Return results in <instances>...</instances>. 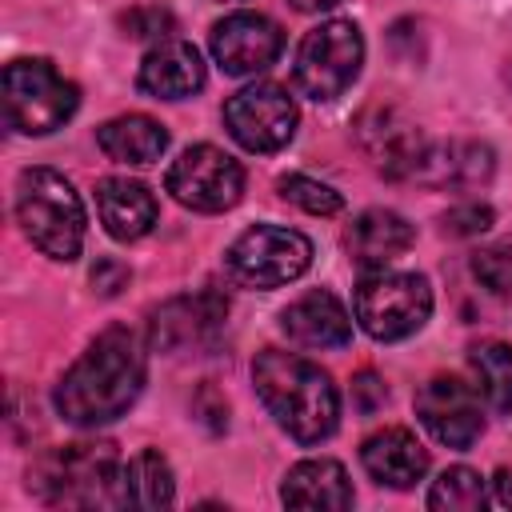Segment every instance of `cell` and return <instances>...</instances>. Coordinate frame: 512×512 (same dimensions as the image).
Masks as SVG:
<instances>
[{
    "label": "cell",
    "mask_w": 512,
    "mask_h": 512,
    "mask_svg": "<svg viewBox=\"0 0 512 512\" xmlns=\"http://www.w3.org/2000/svg\"><path fill=\"white\" fill-rule=\"evenodd\" d=\"M144 388V348L136 332L108 328L56 384V412L76 428H96L132 408Z\"/></svg>",
    "instance_id": "6da1fadb"
},
{
    "label": "cell",
    "mask_w": 512,
    "mask_h": 512,
    "mask_svg": "<svg viewBox=\"0 0 512 512\" xmlns=\"http://www.w3.org/2000/svg\"><path fill=\"white\" fill-rule=\"evenodd\" d=\"M252 380L256 392L264 400V408L272 412V420L296 440V444H320L336 432V416H340V396L332 376L296 356V352H260L252 364Z\"/></svg>",
    "instance_id": "7a4b0ae2"
},
{
    "label": "cell",
    "mask_w": 512,
    "mask_h": 512,
    "mask_svg": "<svg viewBox=\"0 0 512 512\" xmlns=\"http://www.w3.org/2000/svg\"><path fill=\"white\" fill-rule=\"evenodd\" d=\"M16 220L52 260H76L84 248V204L56 168H24L16 180Z\"/></svg>",
    "instance_id": "3957f363"
},
{
    "label": "cell",
    "mask_w": 512,
    "mask_h": 512,
    "mask_svg": "<svg viewBox=\"0 0 512 512\" xmlns=\"http://www.w3.org/2000/svg\"><path fill=\"white\" fill-rule=\"evenodd\" d=\"M80 108V88L48 60H12L4 68V120L12 132L48 136Z\"/></svg>",
    "instance_id": "277c9868"
},
{
    "label": "cell",
    "mask_w": 512,
    "mask_h": 512,
    "mask_svg": "<svg viewBox=\"0 0 512 512\" xmlns=\"http://www.w3.org/2000/svg\"><path fill=\"white\" fill-rule=\"evenodd\" d=\"M360 64H364L360 28L352 20H324L320 28H312L300 40L292 80H296L300 96L328 104L352 88V80L360 76Z\"/></svg>",
    "instance_id": "5b68a950"
},
{
    "label": "cell",
    "mask_w": 512,
    "mask_h": 512,
    "mask_svg": "<svg viewBox=\"0 0 512 512\" xmlns=\"http://www.w3.org/2000/svg\"><path fill=\"white\" fill-rule=\"evenodd\" d=\"M432 316V288L416 272H372L356 288V320L372 340H404Z\"/></svg>",
    "instance_id": "8992f818"
},
{
    "label": "cell",
    "mask_w": 512,
    "mask_h": 512,
    "mask_svg": "<svg viewBox=\"0 0 512 512\" xmlns=\"http://www.w3.org/2000/svg\"><path fill=\"white\" fill-rule=\"evenodd\" d=\"M312 264V240L296 228L256 224L228 248V272L244 288H280L304 276Z\"/></svg>",
    "instance_id": "52a82bcc"
},
{
    "label": "cell",
    "mask_w": 512,
    "mask_h": 512,
    "mask_svg": "<svg viewBox=\"0 0 512 512\" xmlns=\"http://www.w3.org/2000/svg\"><path fill=\"white\" fill-rule=\"evenodd\" d=\"M120 464L108 440L96 444H64L40 460L36 480H28L48 504H92L104 488H116Z\"/></svg>",
    "instance_id": "ba28073f"
},
{
    "label": "cell",
    "mask_w": 512,
    "mask_h": 512,
    "mask_svg": "<svg viewBox=\"0 0 512 512\" xmlns=\"http://www.w3.org/2000/svg\"><path fill=\"white\" fill-rule=\"evenodd\" d=\"M164 188L192 212H224L244 192V168L216 144H192L168 164Z\"/></svg>",
    "instance_id": "9c48e42d"
},
{
    "label": "cell",
    "mask_w": 512,
    "mask_h": 512,
    "mask_svg": "<svg viewBox=\"0 0 512 512\" xmlns=\"http://www.w3.org/2000/svg\"><path fill=\"white\" fill-rule=\"evenodd\" d=\"M224 124H228V132H232V140L240 148H248V152H276L296 132V104H292V96L280 84L260 80V84L240 88L224 104Z\"/></svg>",
    "instance_id": "30bf717a"
},
{
    "label": "cell",
    "mask_w": 512,
    "mask_h": 512,
    "mask_svg": "<svg viewBox=\"0 0 512 512\" xmlns=\"http://www.w3.org/2000/svg\"><path fill=\"white\" fill-rule=\"evenodd\" d=\"M284 32L260 12H232L212 28V56L228 76H256L276 64Z\"/></svg>",
    "instance_id": "8fae6325"
},
{
    "label": "cell",
    "mask_w": 512,
    "mask_h": 512,
    "mask_svg": "<svg viewBox=\"0 0 512 512\" xmlns=\"http://www.w3.org/2000/svg\"><path fill=\"white\" fill-rule=\"evenodd\" d=\"M416 416L420 424L432 432V440L448 444V448H468L480 432H484V416H480V400L476 392L456 380V376H432L420 392H416Z\"/></svg>",
    "instance_id": "7c38bea8"
},
{
    "label": "cell",
    "mask_w": 512,
    "mask_h": 512,
    "mask_svg": "<svg viewBox=\"0 0 512 512\" xmlns=\"http://www.w3.org/2000/svg\"><path fill=\"white\" fill-rule=\"evenodd\" d=\"M228 316V300L216 292H196V296H180L168 300L164 308L152 312V344L164 352L200 344L204 336H212L220 328V320Z\"/></svg>",
    "instance_id": "4fadbf2b"
},
{
    "label": "cell",
    "mask_w": 512,
    "mask_h": 512,
    "mask_svg": "<svg viewBox=\"0 0 512 512\" xmlns=\"http://www.w3.org/2000/svg\"><path fill=\"white\" fill-rule=\"evenodd\" d=\"M360 144L384 176H416V168L428 152L420 132L408 120H400L392 108H372L360 120Z\"/></svg>",
    "instance_id": "5bb4252c"
},
{
    "label": "cell",
    "mask_w": 512,
    "mask_h": 512,
    "mask_svg": "<svg viewBox=\"0 0 512 512\" xmlns=\"http://www.w3.org/2000/svg\"><path fill=\"white\" fill-rule=\"evenodd\" d=\"M280 328L288 340H296L304 348H344L352 340V320H348L344 304L324 288L292 300L280 312Z\"/></svg>",
    "instance_id": "9a60e30c"
},
{
    "label": "cell",
    "mask_w": 512,
    "mask_h": 512,
    "mask_svg": "<svg viewBox=\"0 0 512 512\" xmlns=\"http://www.w3.org/2000/svg\"><path fill=\"white\" fill-rule=\"evenodd\" d=\"M136 84L156 100H184L204 88V60L188 40H160L140 60Z\"/></svg>",
    "instance_id": "2e32d148"
},
{
    "label": "cell",
    "mask_w": 512,
    "mask_h": 512,
    "mask_svg": "<svg viewBox=\"0 0 512 512\" xmlns=\"http://www.w3.org/2000/svg\"><path fill=\"white\" fill-rule=\"evenodd\" d=\"M360 460L368 476L384 488H412L428 472V448L408 428H380L364 440Z\"/></svg>",
    "instance_id": "e0dca14e"
},
{
    "label": "cell",
    "mask_w": 512,
    "mask_h": 512,
    "mask_svg": "<svg viewBox=\"0 0 512 512\" xmlns=\"http://www.w3.org/2000/svg\"><path fill=\"white\" fill-rule=\"evenodd\" d=\"M344 240H348V252H352V260L360 268L380 272L384 264L400 260L412 248L416 232H412V224L400 212H392V208H368V212H360L352 220V228H348Z\"/></svg>",
    "instance_id": "ac0fdd59"
},
{
    "label": "cell",
    "mask_w": 512,
    "mask_h": 512,
    "mask_svg": "<svg viewBox=\"0 0 512 512\" xmlns=\"http://www.w3.org/2000/svg\"><path fill=\"white\" fill-rule=\"evenodd\" d=\"M96 208L112 240H140L156 224V196L148 184L128 176H108L96 188Z\"/></svg>",
    "instance_id": "d6986e66"
},
{
    "label": "cell",
    "mask_w": 512,
    "mask_h": 512,
    "mask_svg": "<svg viewBox=\"0 0 512 512\" xmlns=\"http://www.w3.org/2000/svg\"><path fill=\"white\" fill-rule=\"evenodd\" d=\"M280 500L288 508H352V480L336 460H300L288 468L280 484Z\"/></svg>",
    "instance_id": "ffe728a7"
},
{
    "label": "cell",
    "mask_w": 512,
    "mask_h": 512,
    "mask_svg": "<svg viewBox=\"0 0 512 512\" xmlns=\"http://www.w3.org/2000/svg\"><path fill=\"white\" fill-rule=\"evenodd\" d=\"M96 144L104 148L108 160H120V164H152V160L164 156L168 132H164L152 116L128 112V116L104 120V124L96 128Z\"/></svg>",
    "instance_id": "44dd1931"
},
{
    "label": "cell",
    "mask_w": 512,
    "mask_h": 512,
    "mask_svg": "<svg viewBox=\"0 0 512 512\" xmlns=\"http://www.w3.org/2000/svg\"><path fill=\"white\" fill-rule=\"evenodd\" d=\"M172 500H176V480H172L168 460L156 448L132 456L120 468V476H116V504H128V508H168Z\"/></svg>",
    "instance_id": "7402d4cb"
},
{
    "label": "cell",
    "mask_w": 512,
    "mask_h": 512,
    "mask_svg": "<svg viewBox=\"0 0 512 512\" xmlns=\"http://www.w3.org/2000/svg\"><path fill=\"white\" fill-rule=\"evenodd\" d=\"M420 180H432V184H456V188H468V184H480L492 176V148L488 144H448L444 152H424L420 168H416Z\"/></svg>",
    "instance_id": "603a6c76"
},
{
    "label": "cell",
    "mask_w": 512,
    "mask_h": 512,
    "mask_svg": "<svg viewBox=\"0 0 512 512\" xmlns=\"http://www.w3.org/2000/svg\"><path fill=\"white\" fill-rule=\"evenodd\" d=\"M472 372H476V388L488 400V408L512 412V348L500 340L472 348Z\"/></svg>",
    "instance_id": "cb8c5ba5"
},
{
    "label": "cell",
    "mask_w": 512,
    "mask_h": 512,
    "mask_svg": "<svg viewBox=\"0 0 512 512\" xmlns=\"http://www.w3.org/2000/svg\"><path fill=\"white\" fill-rule=\"evenodd\" d=\"M484 504H488V484L468 464L444 468L440 480L428 492V508H436V512H472V508H484Z\"/></svg>",
    "instance_id": "d4e9b609"
},
{
    "label": "cell",
    "mask_w": 512,
    "mask_h": 512,
    "mask_svg": "<svg viewBox=\"0 0 512 512\" xmlns=\"http://www.w3.org/2000/svg\"><path fill=\"white\" fill-rule=\"evenodd\" d=\"M276 188H280V196H284L288 204H296V208H304V212H312V216H336V212L344 208V200H340L336 188H328V184H320V180H312V176H300V172L280 176Z\"/></svg>",
    "instance_id": "484cf974"
},
{
    "label": "cell",
    "mask_w": 512,
    "mask_h": 512,
    "mask_svg": "<svg viewBox=\"0 0 512 512\" xmlns=\"http://www.w3.org/2000/svg\"><path fill=\"white\" fill-rule=\"evenodd\" d=\"M472 272L484 288L492 292H512V240H500V244H488L472 256Z\"/></svg>",
    "instance_id": "4316f807"
},
{
    "label": "cell",
    "mask_w": 512,
    "mask_h": 512,
    "mask_svg": "<svg viewBox=\"0 0 512 512\" xmlns=\"http://www.w3.org/2000/svg\"><path fill=\"white\" fill-rule=\"evenodd\" d=\"M492 228V208L480 204V200H468V204H456L448 216H444V232L452 236H480Z\"/></svg>",
    "instance_id": "83f0119b"
},
{
    "label": "cell",
    "mask_w": 512,
    "mask_h": 512,
    "mask_svg": "<svg viewBox=\"0 0 512 512\" xmlns=\"http://www.w3.org/2000/svg\"><path fill=\"white\" fill-rule=\"evenodd\" d=\"M124 28H128V36H168L172 32V16L168 12H160V8H132L128 16H124Z\"/></svg>",
    "instance_id": "f1b7e54d"
},
{
    "label": "cell",
    "mask_w": 512,
    "mask_h": 512,
    "mask_svg": "<svg viewBox=\"0 0 512 512\" xmlns=\"http://www.w3.org/2000/svg\"><path fill=\"white\" fill-rule=\"evenodd\" d=\"M384 396H388V392H384V384H380L372 372H360V376H356V384H352V400H356V408H360L364 416L376 412V408L384 404Z\"/></svg>",
    "instance_id": "f546056e"
},
{
    "label": "cell",
    "mask_w": 512,
    "mask_h": 512,
    "mask_svg": "<svg viewBox=\"0 0 512 512\" xmlns=\"http://www.w3.org/2000/svg\"><path fill=\"white\" fill-rule=\"evenodd\" d=\"M92 284H96V292L112 296V292H120V288L128 284V268L116 264V260H100V264L92 268Z\"/></svg>",
    "instance_id": "4dcf8cb0"
},
{
    "label": "cell",
    "mask_w": 512,
    "mask_h": 512,
    "mask_svg": "<svg viewBox=\"0 0 512 512\" xmlns=\"http://www.w3.org/2000/svg\"><path fill=\"white\" fill-rule=\"evenodd\" d=\"M496 500H500L504 508H512V472H508V468L496 472Z\"/></svg>",
    "instance_id": "1f68e13d"
},
{
    "label": "cell",
    "mask_w": 512,
    "mask_h": 512,
    "mask_svg": "<svg viewBox=\"0 0 512 512\" xmlns=\"http://www.w3.org/2000/svg\"><path fill=\"white\" fill-rule=\"evenodd\" d=\"M300 12H324V8H332V4H340V0H292Z\"/></svg>",
    "instance_id": "d6a6232c"
}]
</instances>
